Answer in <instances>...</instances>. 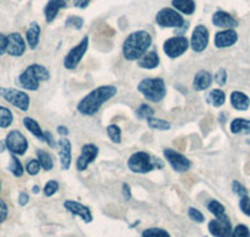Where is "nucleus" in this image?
I'll use <instances>...</instances> for the list:
<instances>
[{"label": "nucleus", "mask_w": 250, "mask_h": 237, "mask_svg": "<svg viewBox=\"0 0 250 237\" xmlns=\"http://www.w3.org/2000/svg\"><path fill=\"white\" fill-rule=\"evenodd\" d=\"M28 201H29V198H28V195H26L25 192H23V194H20L19 203H20V205H21V206L26 205V203H28Z\"/></svg>", "instance_id": "3c124183"}, {"label": "nucleus", "mask_w": 250, "mask_h": 237, "mask_svg": "<svg viewBox=\"0 0 250 237\" xmlns=\"http://www.w3.org/2000/svg\"><path fill=\"white\" fill-rule=\"evenodd\" d=\"M233 190L235 194H238V195L242 196V198L247 196V190H245L242 185L239 184V182H236V181H234L233 182Z\"/></svg>", "instance_id": "a18cd8bd"}, {"label": "nucleus", "mask_w": 250, "mask_h": 237, "mask_svg": "<svg viewBox=\"0 0 250 237\" xmlns=\"http://www.w3.org/2000/svg\"><path fill=\"white\" fill-rule=\"evenodd\" d=\"M209 232L215 237H230L233 227L227 215L219 216L209 222Z\"/></svg>", "instance_id": "9d476101"}, {"label": "nucleus", "mask_w": 250, "mask_h": 237, "mask_svg": "<svg viewBox=\"0 0 250 237\" xmlns=\"http://www.w3.org/2000/svg\"><path fill=\"white\" fill-rule=\"evenodd\" d=\"M240 209H242V211L245 215L250 216V198H248V196L242 198V200H240Z\"/></svg>", "instance_id": "37998d69"}, {"label": "nucleus", "mask_w": 250, "mask_h": 237, "mask_svg": "<svg viewBox=\"0 0 250 237\" xmlns=\"http://www.w3.org/2000/svg\"><path fill=\"white\" fill-rule=\"evenodd\" d=\"M148 125L149 127L155 129V130H169V129L171 127L170 122H168L167 120H162V118H149Z\"/></svg>", "instance_id": "7c9ffc66"}, {"label": "nucleus", "mask_w": 250, "mask_h": 237, "mask_svg": "<svg viewBox=\"0 0 250 237\" xmlns=\"http://www.w3.org/2000/svg\"><path fill=\"white\" fill-rule=\"evenodd\" d=\"M0 96H3L6 101L14 105L21 111H28L29 105H30V98L24 91L17 90V89L0 88Z\"/></svg>", "instance_id": "423d86ee"}, {"label": "nucleus", "mask_w": 250, "mask_h": 237, "mask_svg": "<svg viewBox=\"0 0 250 237\" xmlns=\"http://www.w3.org/2000/svg\"><path fill=\"white\" fill-rule=\"evenodd\" d=\"M50 78L48 69L39 64H33L28 66L21 75L19 77L20 85L26 90L37 91L42 81H46Z\"/></svg>", "instance_id": "7ed1b4c3"}, {"label": "nucleus", "mask_w": 250, "mask_h": 237, "mask_svg": "<svg viewBox=\"0 0 250 237\" xmlns=\"http://www.w3.org/2000/svg\"><path fill=\"white\" fill-rule=\"evenodd\" d=\"M189 48V41L184 37H175L164 42V51L171 59L180 57Z\"/></svg>", "instance_id": "9b49d317"}, {"label": "nucleus", "mask_w": 250, "mask_h": 237, "mask_svg": "<svg viewBox=\"0 0 250 237\" xmlns=\"http://www.w3.org/2000/svg\"><path fill=\"white\" fill-rule=\"evenodd\" d=\"M65 0H49V3L45 6V18L48 23H51L58 15L60 9L65 8Z\"/></svg>", "instance_id": "aec40b11"}, {"label": "nucleus", "mask_w": 250, "mask_h": 237, "mask_svg": "<svg viewBox=\"0 0 250 237\" xmlns=\"http://www.w3.org/2000/svg\"><path fill=\"white\" fill-rule=\"evenodd\" d=\"M37 155H38V160H39L40 165H42V167H43L44 170L49 171V170L53 169V166H54V161H53L51 156L49 155L46 151H43V150H38Z\"/></svg>", "instance_id": "cd10ccee"}, {"label": "nucleus", "mask_w": 250, "mask_h": 237, "mask_svg": "<svg viewBox=\"0 0 250 237\" xmlns=\"http://www.w3.org/2000/svg\"><path fill=\"white\" fill-rule=\"evenodd\" d=\"M40 167H42V165H40L39 160H30L26 165V171H28L29 175H37L40 171Z\"/></svg>", "instance_id": "4c0bfd02"}, {"label": "nucleus", "mask_w": 250, "mask_h": 237, "mask_svg": "<svg viewBox=\"0 0 250 237\" xmlns=\"http://www.w3.org/2000/svg\"><path fill=\"white\" fill-rule=\"evenodd\" d=\"M173 6L178 9L180 13L185 15H191L195 12V3L194 0H173Z\"/></svg>", "instance_id": "a878e982"}, {"label": "nucleus", "mask_w": 250, "mask_h": 237, "mask_svg": "<svg viewBox=\"0 0 250 237\" xmlns=\"http://www.w3.org/2000/svg\"><path fill=\"white\" fill-rule=\"evenodd\" d=\"M39 37H40V26L38 25V23H31L29 26L28 31H26V40H28V44L30 46V49H35L38 46V42H39Z\"/></svg>", "instance_id": "393cba45"}, {"label": "nucleus", "mask_w": 250, "mask_h": 237, "mask_svg": "<svg viewBox=\"0 0 250 237\" xmlns=\"http://www.w3.org/2000/svg\"><path fill=\"white\" fill-rule=\"evenodd\" d=\"M231 105L239 111H245L250 105V99L240 91H234L230 96Z\"/></svg>", "instance_id": "4be33fe9"}, {"label": "nucleus", "mask_w": 250, "mask_h": 237, "mask_svg": "<svg viewBox=\"0 0 250 237\" xmlns=\"http://www.w3.org/2000/svg\"><path fill=\"white\" fill-rule=\"evenodd\" d=\"M58 189H59V184L57 181L51 180L44 187V194H45V196H53L58 191Z\"/></svg>", "instance_id": "58836bf2"}, {"label": "nucleus", "mask_w": 250, "mask_h": 237, "mask_svg": "<svg viewBox=\"0 0 250 237\" xmlns=\"http://www.w3.org/2000/svg\"><path fill=\"white\" fill-rule=\"evenodd\" d=\"M59 146V155H60V164H62V170H68L71 164V144L68 138H62L58 142Z\"/></svg>", "instance_id": "f3484780"}, {"label": "nucleus", "mask_w": 250, "mask_h": 237, "mask_svg": "<svg viewBox=\"0 0 250 237\" xmlns=\"http://www.w3.org/2000/svg\"><path fill=\"white\" fill-rule=\"evenodd\" d=\"M6 149L14 155H24L28 150V141L25 136L18 130H13L8 134L5 140Z\"/></svg>", "instance_id": "6e6552de"}, {"label": "nucleus", "mask_w": 250, "mask_h": 237, "mask_svg": "<svg viewBox=\"0 0 250 237\" xmlns=\"http://www.w3.org/2000/svg\"><path fill=\"white\" fill-rule=\"evenodd\" d=\"M138 65L143 69L150 70V69H154L159 65V57H158V54L155 51H149L138 61Z\"/></svg>", "instance_id": "5701e85b"}, {"label": "nucleus", "mask_w": 250, "mask_h": 237, "mask_svg": "<svg viewBox=\"0 0 250 237\" xmlns=\"http://www.w3.org/2000/svg\"><path fill=\"white\" fill-rule=\"evenodd\" d=\"M25 51V41L19 33H13L8 37V51L12 57H21Z\"/></svg>", "instance_id": "2eb2a0df"}, {"label": "nucleus", "mask_w": 250, "mask_h": 237, "mask_svg": "<svg viewBox=\"0 0 250 237\" xmlns=\"http://www.w3.org/2000/svg\"><path fill=\"white\" fill-rule=\"evenodd\" d=\"M164 156L170 164V166L175 170L176 172H185L190 169L191 162L185 158L184 155L179 154L173 149L164 150Z\"/></svg>", "instance_id": "f8f14e48"}, {"label": "nucleus", "mask_w": 250, "mask_h": 237, "mask_svg": "<svg viewBox=\"0 0 250 237\" xmlns=\"http://www.w3.org/2000/svg\"><path fill=\"white\" fill-rule=\"evenodd\" d=\"M138 90L145 96V99L149 101L159 102L164 99L167 89H165L164 80L160 78H148L139 82L138 85Z\"/></svg>", "instance_id": "39448f33"}, {"label": "nucleus", "mask_w": 250, "mask_h": 237, "mask_svg": "<svg viewBox=\"0 0 250 237\" xmlns=\"http://www.w3.org/2000/svg\"><path fill=\"white\" fill-rule=\"evenodd\" d=\"M129 169L137 174H146L155 169H163L164 162L159 158H153L144 151H138L133 154L128 161Z\"/></svg>", "instance_id": "20e7f679"}, {"label": "nucleus", "mask_w": 250, "mask_h": 237, "mask_svg": "<svg viewBox=\"0 0 250 237\" xmlns=\"http://www.w3.org/2000/svg\"><path fill=\"white\" fill-rule=\"evenodd\" d=\"M137 115L139 116L140 118H146V120H148L149 118H153L154 110L151 109L150 106H149V105L143 104V105H140L139 109H138Z\"/></svg>", "instance_id": "c9c22d12"}, {"label": "nucleus", "mask_w": 250, "mask_h": 237, "mask_svg": "<svg viewBox=\"0 0 250 237\" xmlns=\"http://www.w3.org/2000/svg\"><path fill=\"white\" fill-rule=\"evenodd\" d=\"M208 210H209V211H210L211 214L214 215V216H216V217L225 215L224 206H223L222 203L219 202V201H216V200L209 201V203H208Z\"/></svg>", "instance_id": "473e14b6"}, {"label": "nucleus", "mask_w": 250, "mask_h": 237, "mask_svg": "<svg viewBox=\"0 0 250 237\" xmlns=\"http://www.w3.org/2000/svg\"><path fill=\"white\" fill-rule=\"evenodd\" d=\"M209 42V31L204 25L195 26L191 35V48L196 53H202L207 49Z\"/></svg>", "instance_id": "ddd939ff"}, {"label": "nucleus", "mask_w": 250, "mask_h": 237, "mask_svg": "<svg viewBox=\"0 0 250 237\" xmlns=\"http://www.w3.org/2000/svg\"><path fill=\"white\" fill-rule=\"evenodd\" d=\"M98 153H99V150L95 145L93 144H86L83 146L82 149V154L78 158L77 160V169L79 171H84L86 170V167L93 162L95 158H97Z\"/></svg>", "instance_id": "4468645a"}, {"label": "nucleus", "mask_w": 250, "mask_h": 237, "mask_svg": "<svg viewBox=\"0 0 250 237\" xmlns=\"http://www.w3.org/2000/svg\"><path fill=\"white\" fill-rule=\"evenodd\" d=\"M123 194H124V196L126 200H130V198H131L130 187H129L128 184H123Z\"/></svg>", "instance_id": "09e8293b"}, {"label": "nucleus", "mask_w": 250, "mask_h": 237, "mask_svg": "<svg viewBox=\"0 0 250 237\" xmlns=\"http://www.w3.org/2000/svg\"><path fill=\"white\" fill-rule=\"evenodd\" d=\"M208 99H209V102H211L214 106L219 107V106H222V105L225 102V94L224 91L215 89V90L210 91V94H209V96H208Z\"/></svg>", "instance_id": "c85d7f7f"}, {"label": "nucleus", "mask_w": 250, "mask_h": 237, "mask_svg": "<svg viewBox=\"0 0 250 237\" xmlns=\"http://www.w3.org/2000/svg\"><path fill=\"white\" fill-rule=\"evenodd\" d=\"M90 4V0H74V6L80 9H85Z\"/></svg>", "instance_id": "de8ad7c7"}, {"label": "nucleus", "mask_w": 250, "mask_h": 237, "mask_svg": "<svg viewBox=\"0 0 250 237\" xmlns=\"http://www.w3.org/2000/svg\"><path fill=\"white\" fill-rule=\"evenodd\" d=\"M45 141L48 142V145L50 147L57 146V144H55V141H54V138H53V136H51L50 133H45Z\"/></svg>", "instance_id": "8fccbe9b"}, {"label": "nucleus", "mask_w": 250, "mask_h": 237, "mask_svg": "<svg viewBox=\"0 0 250 237\" xmlns=\"http://www.w3.org/2000/svg\"><path fill=\"white\" fill-rule=\"evenodd\" d=\"M227 71H225L224 69H220V70H218V73L215 74L214 79H215V81L218 82L219 85H224L225 82H227Z\"/></svg>", "instance_id": "79ce46f5"}, {"label": "nucleus", "mask_w": 250, "mask_h": 237, "mask_svg": "<svg viewBox=\"0 0 250 237\" xmlns=\"http://www.w3.org/2000/svg\"><path fill=\"white\" fill-rule=\"evenodd\" d=\"M23 124H24V126L28 129L29 133L33 134L34 136H37V138H39V140H42V141H45V133H43V130L40 129L39 124L35 121L34 118H24Z\"/></svg>", "instance_id": "b1692460"}, {"label": "nucleus", "mask_w": 250, "mask_h": 237, "mask_svg": "<svg viewBox=\"0 0 250 237\" xmlns=\"http://www.w3.org/2000/svg\"><path fill=\"white\" fill-rule=\"evenodd\" d=\"M88 44H89V38L85 37L77 46H74V48L69 51L68 55H66L65 59H64V66H65V69H68V70H73V69L77 68L78 64L80 62V60H82L83 57H84V54L86 53Z\"/></svg>", "instance_id": "1a4fd4ad"}, {"label": "nucleus", "mask_w": 250, "mask_h": 237, "mask_svg": "<svg viewBox=\"0 0 250 237\" xmlns=\"http://www.w3.org/2000/svg\"><path fill=\"white\" fill-rule=\"evenodd\" d=\"M143 237H170V235L165 230L159 229V227H153V229L145 230L142 235Z\"/></svg>", "instance_id": "f704fd0d"}, {"label": "nucleus", "mask_w": 250, "mask_h": 237, "mask_svg": "<svg viewBox=\"0 0 250 237\" xmlns=\"http://www.w3.org/2000/svg\"><path fill=\"white\" fill-rule=\"evenodd\" d=\"M238 40V34L233 29H228L224 31H219L215 35V46L216 48H227V46L234 45Z\"/></svg>", "instance_id": "dca6fc26"}, {"label": "nucleus", "mask_w": 250, "mask_h": 237, "mask_svg": "<svg viewBox=\"0 0 250 237\" xmlns=\"http://www.w3.org/2000/svg\"><path fill=\"white\" fill-rule=\"evenodd\" d=\"M213 81V77L210 73H208L205 70H200L199 73L196 74L194 78V89L196 91H202L208 89L211 85Z\"/></svg>", "instance_id": "412c9836"}, {"label": "nucleus", "mask_w": 250, "mask_h": 237, "mask_svg": "<svg viewBox=\"0 0 250 237\" xmlns=\"http://www.w3.org/2000/svg\"><path fill=\"white\" fill-rule=\"evenodd\" d=\"M8 216V206L3 200H0V223L3 222Z\"/></svg>", "instance_id": "49530a36"}, {"label": "nucleus", "mask_w": 250, "mask_h": 237, "mask_svg": "<svg viewBox=\"0 0 250 237\" xmlns=\"http://www.w3.org/2000/svg\"><path fill=\"white\" fill-rule=\"evenodd\" d=\"M188 214H189V217L193 221H195V222H204V215H203L199 210L191 207V209H189V212H188Z\"/></svg>", "instance_id": "ea45409f"}, {"label": "nucleus", "mask_w": 250, "mask_h": 237, "mask_svg": "<svg viewBox=\"0 0 250 237\" xmlns=\"http://www.w3.org/2000/svg\"><path fill=\"white\" fill-rule=\"evenodd\" d=\"M213 24L219 28H227V29H234L238 26V21L228 13L219 10L213 15Z\"/></svg>", "instance_id": "6ab92c4d"}, {"label": "nucleus", "mask_w": 250, "mask_h": 237, "mask_svg": "<svg viewBox=\"0 0 250 237\" xmlns=\"http://www.w3.org/2000/svg\"><path fill=\"white\" fill-rule=\"evenodd\" d=\"M151 45V37L148 31H135L125 39L123 44V54L126 60L142 59L143 55L146 53L149 46Z\"/></svg>", "instance_id": "f03ea898"}, {"label": "nucleus", "mask_w": 250, "mask_h": 237, "mask_svg": "<svg viewBox=\"0 0 250 237\" xmlns=\"http://www.w3.org/2000/svg\"><path fill=\"white\" fill-rule=\"evenodd\" d=\"M8 51V37L0 34V55Z\"/></svg>", "instance_id": "c03bdc74"}, {"label": "nucleus", "mask_w": 250, "mask_h": 237, "mask_svg": "<svg viewBox=\"0 0 250 237\" xmlns=\"http://www.w3.org/2000/svg\"><path fill=\"white\" fill-rule=\"evenodd\" d=\"M230 237H250V231L245 225H238L233 230Z\"/></svg>", "instance_id": "e433bc0d"}, {"label": "nucleus", "mask_w": 250, "mask_h": 237, "mask_svg": "<svg viewBox=\"0 0 250 237\" xmlns=\"http://www.w3.org/2000/svg\"><path fill=\"white\" fill-rule=\"evenodd\" d=\"M117 94V88L115 86H110V85H105V86H99L79 102L78 105V111L83 115L91 116L94 114H97L100 110V107L104 102L110 100Z\"/></svg>", "instance_id": "f257e3e1"}, {"label": "nucleus", "mask_w": 250, "mask_h": 237, "mask_svg": "<svg viewBox=\"0 0 250 237\" xmlns=\"http://www.w3.org/2000/svg\"><path fill=\"white\" fill-rule=\"evenodd\" d=\"M9 170L14 174L17 178H20V176L23 175L24 169H23V165L21 162L19 161V158L17 156L13 155L12 158H10V165H9Z\"/></svg>", "instance_id": "2f4dec72"}, {"label": "nucleus", "mask_w": 250, "mask_h": 237, "mask_svg": "<svg viewBox=\"0 0 250 237\" xmlns=\"http://www.w3.org/2000/svg\"><path fill=\"white\" fill-rule=\"evenodd\" d=\"M84 24V20L79 17H70L66 20V26H74L75 29H80Z\"/></svg>", "instance_id": "a19ab883"}, {"label": "nucleus", "mask_w": 250, "mask_h": 237, "mask_svg": "<svg viewBox=\"0 0 250 237\" xmlns=\"http://www.w3.org/2000/svg\"><path fill=\"white\" fill-rule=\"evenodd\" d=\"M58 133H59L62 136H66L69 134V130L65 126H59L58 127Z\"/></svg>", "instance_id": "603ef678"}, {"label": "nucleus", "mask_w": 250, "mask_h": 237, "mask_svg": "<svg viewBox=\"0 0 250 237\" xmlns=\"http://www.w3.org/2000/svg\"><path fill=\"white\" fill-rule=\"evenodd\" d=\"M64 206H65V209L68 210L69 212L80 216V217L85 221V222H90V221L93 220V216H91L90 210H89L86 206H84V205H82V203L69 200V201H65V202H64Z\"/></svg>", "instance_id": "a211bd4d"}, {"label": "nucleus", "mask_w": 250, "mask_h": 237, "mask_svg": "<svg viewBox=\"0 0 250 237\" xmlns=\"http://www.w3.org/2000/svg\"><path fill=\"white\" fill-rule=\"evenodd\" d=\"M155 20L158 25L163 26V28H180L185 24L182 15L170 8L162 9L156 14Z\"/></svg>", "instance_id": "0eeeda50"}, {"label": "nucleus", "mask_w": 250, "mask_h": 237, "mask_svg": "<svg viewBox=\"0 0 250 237\" xmlns=\"http://www.w3.org/2000/svg\"><path fill=\"white\" fill-rule=\"evenodd\" d=\"M230 131L233 134H249L250 121L244 118H235L230 125Z\"/></svg>", "instance_id": "bb28decb"}, {"label": "nucleus", "mask_w": 250, "mask_h": 237, "mask_svg": "<svg viewBox=\"0 0 250 237\" xmlns=\"http://www.w3.org/2000/svg\"><path fill=\"white\" fill-rule=\"evenodd\" d=\"M108 136L113 142L120 144V141H122V129L117 125H110V126H108Z\"/></svg>", "instance_id": "72a5a7b5"}, {"label": "nucleus", "mask_w": 250, "mask_h": 237, "mask_svg": "<svg viewBox=\"0 0 250 237\" xmlns=\"http://www.w3.org/2000/svg\"><path fill=\"white\" fill-rule=\"evenodd\" d=\"M5 146H6L5 142H0V153H3L4 149H5Z\"/></svg>", "instance_id": "864d4df0"}, {"label": "nucleus", "mask_w": 250, "mask_h": 237, "mask_svg": "<svg viewBox=\"0 0 250 237\" xmlns=\"http://www.w3.org/2000/svg\"><path fill=\"white\" fill-rule=\"evenodd\" d=\"M13 124V114L12 111L4 106H0V127H9Z\"/></svg>", "instance_id": "c756f323"}]
</instances>
